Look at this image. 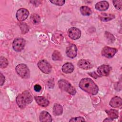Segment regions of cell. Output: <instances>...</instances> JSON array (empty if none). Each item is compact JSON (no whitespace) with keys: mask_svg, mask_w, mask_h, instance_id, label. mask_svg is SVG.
<instances>
[{"mask_svg":"<svg viewBox=\"0 0 122 122\" xmlns=\"http://www.w3.org/2000/svg\"><path fill=\"white\" fill-rule=\"evenodd\" d=\"M109 7V3L106 1H101L96 3L95 8L98 10L104 11L108 9Z\"/></svg>","mask_w":122,"mask_h":122,"instance_id":"2e32d148","label":"cell"},{"mask_svg":"<svg viewBox=\"0 0 122 122\" xmlns=\"http://www.w3.org/2000/svg\"><path fill=\"white\" fill-rule=\"evenodd\" d=\"M90 75H91V76H92V77H93L94 78H97L98 77H99V75H98L96 73H95V72H90L88 73Z\"/></svg>","mask_w":122,"mask_h":122,"instance_id":"4dcf8cb0","label":"cell"},{"mask_svg":"<svg viewBox=\"0 0 122 122\" xmlns=\"http://www.w3.org/2000/svg\"><path fill=\"white\" fill-rule=\"evenodd\" d=\"M25 45V40L21 38L15 39L12 43L13 49L16 51H22Z\"/></svg>","mask_w":122,"mask_h":122,"instance_id":"8992f818","label":"cell"},{"mask_svg":"<svg viewBox=\"0 0 122 122\" xmlns=\"http://www.w3.org/2000/svg\"><path fill=\"white\" fill-rule=\"evenodd\" d=\"M63 111L62 106L59 104H55L53 107V112L55 115H60Z\"/></svg>","mask_w":122,"mask_h":122,"instance_id":"ffe728a7","label":"cell"},{"mask_svg":"<svg viewBox=\"0 0 122 122\" xmlns=\"http://www.w3.org/2000/svg\"><path fill=\"white\" fill-rule=\"evenodd\" d=\"M80 10L81 14L84 16H90L92 13V10L87 6H81Z\"/></svg>","mask_w":122,"mask_h":122,"instance_id":"44dd1931","label":"cell"},{"mask_svg":"<svg viewBox=\"0 0 122 122\" xmlns=\"http://www.w3.org/2000/svg\"><path fill=\"white\" fill-rule=\"evenodd\" d=\"M35 100L37 103L42 107H47L49 104V101L42 96H35Z\"/></svg>","mask_w":122,"mask_h":122,"instance_id":"4fadbf2b","label":"cell"},{"mask_svg":"<svg viewBox=\"0 0 122 122\" xmlns=\"http://www.w3.org/2000/svg\"><path fill=\"white\" fill-rule=\"evenodd\" d=\"M58 85L60 88L69 94L74 95L76 93V90L68 81L65 80H60L58 81Z\"/></svg>","mask_w":122,"mask_h":122,"instance_id":"3957f363","label":"cell"},{"mask_svg":"<svg viewBox=\"0 0 122 122\" xmlns=\"http://www.w3.org/2000/svg\"><path fill=\"white\" fill-rule=\"evenodd\" d=\"M30 19H31L32 21L35 24L39 23L41 20V18H40V16L37 14H32L31 16Z\"/></svg>","mask_w":122,"mask_h":122,"instance_id":"d4e9b609","label":"cell"},{"mask_svg":"<svg viewBox=\"0 0 122 122\" xmlns=\"http://www.w3.org/2000/svg\"><path fill=\"white\" fill-rule=\"evenodd\" d=\"M105 36L107 40L110 42V43H112L115 41V38L113 35L108 32H105Z\"/></svg>","mask_w":122,"mask_h":122,"instance_id":"cb8c5ba5","label":"cell"},{"mask_svg":"<svg viewBox=\"0 0 122 122\" xmlns=\"http://www.w3.org/2000/svg\"><path fill=\"white\" fill-rule=\"evenodd\" d=\"M105 112L107 113L109 117L112 119H117L118 118V112L115 110L111 109L109 110H106Z\"/></svg>","mask_w":122,"mask_h":122,"instance_id":"d6986e66","label":"cell"},{"mask_svg":"<svg viewBox=\"0 0 122 122\" xmlns=\"http://www.w3.org/2000/svg\"><path fill=\"white\" fill-rule=\"evenodd\" d=\"M16 71L18 74L22 78H29L30 72L28 67L24 64H20L16 67Z\"/></svg>","mask_w":122,"mask_h":122,"instance_id":"277c9868","label":"cell"},{"mask_svg":"<svg viewBox=\"0 0 122 122\" xmlns=\"http://www.w3.org/2000/svg\"><path fill=\"white\" fill-rule=\"evenodd\" d=\"M66 53L67 56L70 58H75L77 54V48L76 46L74 44H69L66 49Z\"/></svg>","mask_w":122,"mask_h":122,"instance_id":"9c48e42d","label":"cell"},{"mask_svg":"<svg viewBox=\"0 0 122 122\" xmlns=\"http://www.w3.org/2000/svg\"><path fill=\"white\" fill-rule=\"evenodd\" d=\"M52 60L54 61H61L62 59V56L58 51H55L52 55Z\"/></svg>","mask_w":122,"mask_h":122,"instance_id":"7402d4cb","label":"cell"},{"mask_svg":"<svg viewBox=\"0 0 122 122\" xmlns=\"http://www.w3.org/2000/svg\"><path fill=\"white\" fill-rule=\"evenodd\" d=\"M38 67L44 73H49L51 70V66L50 64L45 60L40 61L38 64Z\"/></svg>","mask_w":122,"mask_h":122,"instance_id":"5b68a950","label":"cell"},{"mask_svg":"<svg viewBox=\"0 0 122 122\" xmlns=\"http://www.w3.org/2000/svg\"><path fill=\"white\" fill-rule=\"evenodd\" d=\"M5 81V77L1 73H0V86H2L4 84Z\"/></svg>","mask_w":122,"mask_h":122,"instance_id":"1f68e13d","label":"cell"},{"mask_svg":"<svg viewBox=\"0 0 122 122\" xmlns=\"http://www.w3.org/2000/svg\"><path fill=\"white\" fill-rule=\"evenodd\" d=\"M110 105L114 108H117L122 105V99L118 96H114L112 98L110 102Z\"/></svg>","mask_w":122,"mask_h":122,"instance_id":"7c38bea8","label":"cell"},{"mask_svg":"<svg viewBox=\"0 0 122 122\" xmlns=\"http://www.w3.org/2000/svg\"><path fill=\"white\" fill-rule=\"evenodd\" d=\"M32 100V97L30 92L25 91L18 95L16 98V102L20 108L23 109L31 103Z\"/></svg>","mask_w":122,"mask_h":122,"instance_id":"7a4b0ae2","label":"cell"},{"mask_svg":"<svg viewBox=\"0 0 122 122\" xmlns=\"http://www.w3.org/2000/svg\"><path fill=\"white\" fill-rule=\"evenodd\" d=\"M29 15V11L24 8H21L18 10L16 13V18L18 21H22L25 20Z\"/></svg>","mask_w":122,"mask_h":122,"instance_id":"ba28073f","label":"cell"},{"mask_svg":"<svg viewBox=\"0 0 122 122\" xmlns=\"http://www.w3.org/2000/svg\"><path fill=\"white\" fill-rule=\"evenodd\" d=\"M50 2L56 5L62 6L65 3V1L64 0H51Z\"/></svg>","mask_w":122,"mask_h":122,"instance_id":"83f0119b","label":"cell"},{"mask_svg":"<svg viewBox=\"0 0 122 122\" xmlns=\"http://www.w3.org/2000/svg\"><path fill=\"white\" fill-rule=\"evenodd\" d=\"M40 121L41 122H51L52 117L51 115L46 111H42L41 112L39 116Z\"/></svg>","mask_w":122,"mask_h":122,"instance_id":"9a60e30c","label":"cell"},{"mask_svg":"<svg viewBox=\"0 0 122 122\" xmlns=\"http://www.w3.org/2000/svg\"><path fill=\"white\" fill-rule=\"evenodd\" d=\"M20 30H21V32L22 33L24 34V33H27L28 31L29 28H28V26L25 23H21L20 25Z\"/></svg>","mask_w":122,"mask_h":122,"instance_id":"4316f807","label":"cell"},{"mask_svg":"<svg viewBox=\"0 0 122 122\" xmlns=\"http://www.w3.org/2000/svg\"><path fill=\"white\" fill-rule=\"evenodd\" d=\"M70 122H84L85 120L83 117H78L71 118L70 121Z\"/></svg>","mask_w":122,"mask_h":122,"instance_id":"f1b7e54d","label":"cell"},{"mask_svg":"<svg viewBox=\"0 0 122 122\" xmlns=\"http://www.w3.org/2000/svg\"><path fill=\"white\" fill-rule=\"evenodd\" d=\"M78 65L80 68L85 70L90 69L92 67L90 62L86 60H80L78 62Z\"/></svg>","mask_w":122,"mask_h":122,"instance_id":"5bb4252c","label":"cell"},{"mask_svg":"<svg viewBox=\"0 0 122 122\" xmlns=\"http://www.w3.org/2000/svg\"><path fill=\"white\" fill-rule=\"evenodd\" d=\"M117 51V50L115 48L109 47H105L102 50V56L106 58H111L114 56Z\"/></svg>","mask_w":122,"mask_h":122,"instance_id":"52a82bcc","label":"cell"},{"mask_svg":"<svg viewBox=\"0 0 122 122\" xmlns=\"http://www.w3.org/2000/svg\"><path fill=\"white\" fill-rule=\"evenodd\" d=\"M68 34L69 37L73 40H77L80 38L81 36V30L75 27L70 28L68 30Z\"/></svg>","mask_w":122,"mask_h":122,"instance_id":"30bf717a","label":"cell"},{"mask_svg":"<svg viewBox=\"0 0 122 122\" xmlns=\"http://www.w3.org/2000/svg\"><path fill=\"white\" fill-rule=\"evenodd\" d=\"M115 18V16L112 14L102 13L99 15V18L102 21H108Z\"/></svg>","mask_w":122,"mask_h":122,"instance_id":"e0dca14e","label":"cell"},{"mask_svg":"<svg viewBox=\"0 0 122 122\" xmlns=\"http://www.w3.org/2000/svg\"><path fill=\"white\" fill-rule=\"evenodd\" d=\"M41 86L40 85H39V84H36V85H35L34 86V90L36 92H40V91L41 90Z\"/></svg>","mask_w":122,"mask_h":122,"instance_id":"f546056e","label":"cell"},{"mask_svg":"<svg viewBox=\"0 0 122 122\" xmlns=\"http://www.w3.org/2000/svg\"><path fill=\"white\" fill-rule=\"evenodd\" d=\"M111 70V68L109 65L104 64L99 66L98 68L97 72L100 75L102 76H107L110 74Z\"/></svg>","mask_w":122,"mask_h":122,"instance_id":"8fae6325","label":"cell"},{"mask_svg":"<svg viewBox=\"0 0 122 122\" xmlns=\"http://www.w3.org/2000/svg\"><path fill=\"white\" fill-rule=\"evenodd\" d=\"M113 5L118 10H122V0H113Z\"/></svg>","mask_w":122,"mask_h":122,"instance_id":"484cf974","label":"cell"},{"mask_svg":"<svg viewBox=\"0 0 122 122\" xmlns=\"http://www.w3.org/2000/svg\"><path fill=\"white\" fill-rule=\"evenodd\" d=\"M8 65V61L6 58L3 56L0 58V66L1 68H5Z\"/></svg>","mask_w":122,"mask_h":122,"instance_id":"603a6c76","label":"cell"},{"mask_svg":"<svg viewBox=\"0 0 122 122\" xmlns=\"http://www.w3.org/2000/svg\"><path fill=\"white\" fill-rule=\"evenodd\" d=\"M74 67L72 63L67 62L65 63L62 67V71L65 73H70L74 70Z\"/></svg>","mask_w":122,"mask_h":122,"instance_id":"ac0fdd59","label":"cell"},{"mask_svg":"<svg viewBox=\"0 0 122 122\" xmlns=\"http://www.w3.org/2000/svg\"><path fill=\"white\" fill-rule=\"evenodd\" d=\"M79 87L83 91L92 95L97 94L99 90L97 85L89 78L82 79L79 82Z\"/></svg>","mask_w":122,"mask_h":122,"instance_id":"6da1fadb","label":"cell"},{"mask_svg":"<svg viewBox=\"0 0 122 122\" xmlns=\"http://www.w3.org/2000/svg\"><path fill=\"white\" fill-rule=\"evenodd\" d=\"M104 122H105V121H109V122H111V121H112V119H111V118H106V119H105L104 120H103Z\"/></svg>","mask_w":122,"mask_h":122,"instance_id":"d6a6232c","label":"cell"}]
</instances>
